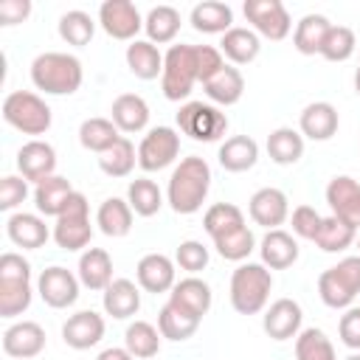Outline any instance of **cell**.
<instances>
[{"mask_svg": "<svg viewBox=\"0 0 360 360\" xmlns=\"http://www.w3.org/2000/svg\"><path fill=\"white\" fill-rule=\"evenodd\" d=\"M346 360H360V352H354V354H349Z\"/></svg>", "mask_w": 360, "mask_h": 360, "instance_id": "91938a15", "label": "cell"}, {"mask_svg": "<svg viewBox=\"0 0 360 360\" xmlns=\"http://www.w3.org/2000/svg\"><path fill=\"white\" fill-rule=\"evenodd\" d=\"M73 191H76V188L70 186L68 177L51 174V177L39 180V183L34 186V205H37V211L45 214V217H59V214L65 211V205H68V200H70Z\"/></svg>", "mask_w": 360, "mask_h": 360, "instance_id": "cb8c5ba5", "label": "cell"}, {"mask_svg": "<svg viewBox=\"0 0 360 360\" xmlns=\"http://www.w3.org/2000/svg\"><path fill=\"white\" fill-rule=\"evenodd\" d=\"M222 68H225V59H222V51L219 48H214V45H197V76H200L202 84L208 79H214Z\"/></svg>", "mask_w": 360, "mask_h": 360, "instance_id": "f5cc1de1", "label": "cell"}, {"mask_svg": "<svg viewBox=\"0 0 360 360\" xmlns=\"http://www.w3.org/2000/svg\"><path fill=\"white\" fill-rule=\"evenodd\" d=\"M202 90H205V96H208L214 104L231 107V104H236V101L242 98V93H245V79H242V73H239L233 65H225L214 79H208V82L202 84Z\"/></svg>", "mask_w": 360, "mask_h": 360, "instance_id": "836d02e7", "label": "cell"}, {"mask_svg": "<svg viewBox=\"0 0 360 360\" xmlns=\"http://www.w3.org/2000/svg\"><path fill=\"white\" fill-rule=\"evenodd\" d=\"M338 335H340V343L343 346H349L352 352H360V307H349L340 315Z\"/></svg>", "mask_w": 360, "mask_h": 360, "instance_id": "db71d44e", "label": "cell"}, {"mask_svg": "<svg viewBox=\"0 0 360 360\" xmlns=\"http://www.w3.org/2000/svg\"><path fill=\"white\" fill-rule=\"evenodd\" d=\"M180 155V135L172 127H152L138 143V166L143 172H160Z\"/></svg>", "mask_w": 360, "mask_h": 360, "instance_id": "9c48e42d", "label": "cell"}, {"mask_svg": "<svg viewBox=\"0 0 360 360\" xmlns=\"http://www.w3.org/2000/svg\"><path fill=\"white\" fill-rule=\"evenodd\" d=\"M357 48V39H354V31L346 28V25H332L326 39H323V48H321V56L326 62H346Z\"/></svg>", "mask_w": 360, "mask_h": 360, "instance_id": "c3c4849f", "label": "cell"}, {"mask_svg": "<svg viewBox=\"0 0 360 360\" xmlns=\"http://www.w3.org/2000/svg\"><path fill=\"white\" fill-rule=\"evenodd\" d=\"M248 214L256 225L267 228V231H276L278 225H284V219L290 217V200L281 188H273V186H264L259 188L250 202H248Z\"/></svg>", "mask_w": 360, "mask_h": 360, "instance_id": "5bb4252c", "label": "cell"}, {"mask_svg": "<svg viewBox=\"0 0 360 360\" xmlns=\"http://www.w3.org/2000/svg\"><path fill=\"white\" fill-rule=\"evenodd\" d=\"M0 281H31V264L14 250L3 253L0 256Z\"/></svg>", "mask_w": 360, "mask_h": 360, "instance_id": "11a10c76", "label": "cell"}, {"mask_svg": "<svg viewBox=\"0 0 360 360\" xmlns=\"http://www.w3.org/2000/svg\"><path fill=\"white\" fill-rule=\"evenodd\" d=\"M242 225H245V214L233 202H214L202 217V228H205V233L211 239L225 236V233H231V231H236Z\"/></svg>", "mask_w": 360, "mask_h": 360, "instance_id": "7bdbcfd3", "label": "cell"}, {"mask_svg": "<svg viewBox=\"0 0 360 360\" xmlns=\"http://www.w3.org/2000/svg\"><path fill=\"white\" fill-rule=\"evenodd\" d=\"M96 360H135V357H132L127 349H121V346H110V349H104Z\"/></svg>", "mask_w": 360, "mask_h": 360, "instance_id": "6f0895ef", "label": "cell"}, {"mask_svg": "<svg viewBox=\"0 0 360 360\" xmlns=\"http://www.w3.org/2000/svg\"><path fill=\"white\" fill-rule=\"evenodd\" d=\"M200 321H202V318L186 312L183 307H177V304H172V301H166L163 309L158 312V329H160V335H163L166 340H188V338L197 332Z\"/></svg>", "mask_w": 360, "mask_h": 360, "instance_id": "d590c367", "label": "cell"}, {"mask_svg": "<svg viewBox=\"0 0 360 360\" xmlns=\"http://www.w3.org/2000/svg\"><path fill=\"white\" fill-rule=\"evenodd\" d=\"M31 307V281H0V318H17Z\"/></svg>", "mask_w": 360, "mask_h": 360, "instance_id": "7dc6e473", "label": "cell"}, {"mask_svg": "<svg viewBox=\"0 0 360 360\" xmlns=\"http://www.w3.org/2000/svg\"><path fill=\"white\" fill-rule=\"evenodd\" d=\"M273 290V276L259 262H242L231 276V307L239 315H256L264 309Z\"/></svg>", "mask_w": 360, "mask_h": 360, "instance_id": "3957f363", "label": "cell"}, {"mask_svg": "<svg viewBox=\"0 0 360 360\" xmlns=\"http://www.w3.org/2000/svg\"><path fill=\"white\" fill-rule=\"evenodd\" d=\"M93 228H90V202L82 191H73L65 211L56 217L53 225V242L62 250H82L90 245Z\"/></svg>", "mask_w": 360, "mask_h": 360, "instance_id": "52a82bcc", "label": "cell"}, {"mask_svg": "<svg viewBox=\"0 0 360 360\" xmlns=\"http://www.w3.org/2000/svg\"><path fill=\"white\" fill-rule=\"evenodd\" d=\"M6 233L22 250H37V248H42L48 242V236H53L39 214H25V211H17V214L8 217Z\"/></svg>", "mask_w": 360, "mask_h": 360, "instance_id": "44dd1931", "label": "cell"}, {"mask_svg": "<svg viewBox=\"0 0 360 360\" xmlns=\"http://www.w3.org/2000/svg\"><path fill=\"white\" fill-rule=\"evenodd\" d=\"M79 284H82L79 276H73L68 267L53 264V267H45V270L39 273L37 292H39V298H42L48 307H53V309H68V307H73L76 298H79Z\"/></svg>", "mask_w": 360, "mask_h": 360, "instance_id": "7c38bea8", "label": "cell"}, {"mask_svg": "<svg viewBox=\"0 0 360 360\" xmlns=\"http://www.w3.org/2000/svg\"><path fill=\"white\" fill-rule=\"evenodd\" d=\"M329 28H332V22H329L323 14H304V17L295 22V34H292V45H295V51L304 53V56H315V53H321Z\"/></svg>", "mask_w": 360, "mask_h": 360, "instance_id": "d6a6232c", "label": "cell"}, {"mask_svg": "<svg viewBox=\"0 0 360 360\" xmlns=\"http://www.w3.org/2000/svg\"><path fill=\"white\" fill-rule=\"evenodd\" d=\"M135 278H138V287L146 290V292H172V287L177 284L174 281V262L163 253H146L138 267H135Z\"/></svg>", "mask_w": 360, "mask_h": 360, "instance_id": "ac0fdd59", "label": "cell"}, {"mask_svg": "<svg viewBox=\"0 0 360 360\" xmlns=\"http://www.w3.org/2000/svg\"><path fill=\"white\" fill-rule=\"evenodd\" d=\"M169 301H172V304H177V307H183L186 312H191V315L202 318V315L211 309L214 295H211V287H208L202 278L188 276V278H180V281L172 287Z\"/></svg>", "mask_w": 360, "mask_h": 360, "instance_id": "83f0119b", "label": "cell"}, {"mask_svg": "<svg viewBox=\"0 0 360 360\" xmlns=\"http://www.w3.org/2000/svg\"><path fill=\"white\" fill-rule=\"evenodd\" d=\"M143 31L149 37V42L155 45H163V42H172L180 31V11L174 6H155L149 8L146 20H143Z\"/></svg>", "mask_w": 360, "mask_h": 360, "instance_id": "f35d334b", "label": "cell"}, {"mask_svg": "<svg viewBox=\"0 0 360 360\" xmlns=\"http://www.w3.org/2000/svg\"><path fill=\"white\" fill-rule=\"evenodd\" d=\"M242 11H245L248 22L253 25V31L273 42L284 39L292 28V20L281 0H245Z\"/></svg>", "mask_w": 360, "mask_h": 360, "instance_id": "30bf717a", "label": "cell"}, {"mask_svg": "<svg viewBox=\"0 0 360 360\" xmlns=\"http://www.w3.org/2000/svg\"><path fill=\"white\" fill-rule=\"evenodd\" d=\"M338 110L335 104L329 101H312L301 110V118H298V132L309 141H329L335 132H338Z\"/></svg>", "mask_w": 360, "mask_h": 360, "instance_id": "ffe728a7", "label": "cell"}, {"mask_svg": "<svg viewBox=\"0 0 360 360\" xmlns=\"http://www.w3.org/2000/svg\"><path fill=\"white\" fill-rule=\"evenodd\" d=\"M17 169H20V174L25 180H34V183L51 177L53 169H56V152H53V146L45 143V141H39V138L22 143L20 152H17Z\"/></svg>", "mask_w": 360, "mask_h": 360, "instance_id": "e0dca14e", "label": "cell"}, {"mask_svg": "<svg viewBox=\"0 0 360 360\" xmlns=\"http://www.w3.org/2000/svg\"><path fill=\"white\" fill-rule=\"evenodd\" d=\"M45 349V329L37 321H17L3 332V352L17 360H31Z\"/></svg>", "mask_w": 360, "mask_h": 360, "instance_id": "2e32d148", "label": "cell"}, {"mask_svg": "<svg viewBox=\"0 0 360 360\" xmlns=\"http://www.w3.org/2000/svg\"><path fill=\"white\" fill-rule=\"evenodd\" d=\"M127 68L132 70V76L152 82L163 73V53L149 39H135L127 45Z\"/></svg>", "mask_w": 360, "mask_h": 360, "instance_id": "4dcf8cb0", "label": "cell"}, {"mask_svg": "<svg viewBox=\"0 0 360 360\" xmlns=\"http://www.w3.org/2000/svg\"><path fill=\"white\" fill-rule=\"evenodd\" d=\"M357 239V228H352L349 222H343V219H338V217H323V222H321V231H318V236H315V245L323 250V253H340V250H346L352 242Z\"/></svg>", "mask_w": 360, "mask_h": 360, "instance_id": "b9f144b4", "label": "cell"}, {"mask_svg": "<svg viewBox=\"0 0 360 360\" xmlns=\"http://www.w3.org/2000/svg\"><path fill=\"white\" fill-rule=\"evenodd\" d=\"M354 90H357V96H360V68L354 70Z\"/></svg>", "mask_w": 360, "mask_h": 360, "instance_id": "680465c9", "label": "cell"}, {"mask_svg": "<svg viewBox=\"0 0 360 360\" xmlns=\"http://www.w3.org/2000/svg\"><path fill=\"white\" fill-rule=\"evenodd\" d=\"M301 321H304L301 304L292 301V298H278V301H273L267 307V312L262 318V326H264L267 338H273V340H290V338H298Z\"/></svg>", "mask_w": 360, "mask_h": 360, "instance_id": "9a60e30c", "label": "cell"}, {"mask_svg": "<svg viewBox=\"0 0 360 360\" xmlns=\"http://www.w3.org/2000/svg\"><path fill=\"white\" fill-rule=\"evenodd\" d=\"M28 14H31L28 0H3L0 3V25H17V22L28 20Z\"/></svg>", "mask_w": 360, "mask_h": 360, "instance_id": "9f6ffc18", "label": "cell"}, {"mask_svg": "<svg viewBox=\"0 0 360 360\" xmlns=\"http://www.w3.org/2000/svg\"><path fill=\"white\" fill-rule=\"evenodd\" d=\"M3 121L22 135H45L51 129V107L31 90H14L3 98Z\"/></svg>", "mask_w": 360, "mask_h": 360, "instance_id": "8992f818", "label": "cell"}, {"mask_svg": "<svg viewBox=\"0 0 360 360\" xmlns=\"http://www.w3.org/2000/svg\"><path fill=\"white\" fill-rule=\"evenodd\" d=\"M127 202H129V208H132L138 217H155V214L160 211V205H163V191L158 188L155 180L138 177V180H132L129 188H127Z\"/></svg>", "mask_w": 360, "mask_h": 360, "instance_id": "60d3db41", "label": "cell"}, {"mask_svg": "<svg viewBox=\"0 0 360 360\" xmlns=\"http://www.w3.org/2000/svg\"><path fill=\"white\" fill-rule=\"evenodd\" d=\"M101 338H104V318L93 309H82V312L70 315L62 326V340L79 352L96 346Z\"/></svg>", "mask_w": 360, "mask_h": 360, "instance_id": "d6986e66", "label": "cell"}, {"mask_svg": "<svg viewBox=\"0 0 360 360\" xmlns=\"http://www.w3.org/2000/svg\"><path fill=\"white\" fill-rule=\"evenodd\" d=\"M110 118L118 127V132H141L149 124V104L138 93H121L110 107Z\"/></svg>", "mask_w": 360, "mask_h": 360, "instance_id": "603a6c76", "label": "cell"}, {"mask_svg": "<svg viewBox=\"0 0 360 360\" xmlns=\"http://www.w3.org/2000/svg\"><path fill=\"white\" fill-rule=\"evenodd\" d=\"M295 360H338V354L326 332L318 326H309V329H301L295 338Z\"/></svg>", "mask_w": 360, "mask_h": 360, "instance_id": "ee69618b", "label": "cell"}, {"mask_svg": "<svg viewBox=\"0 0 360 360\" xmlns=\"http://www.w3.org/2000/svg\"><path fill=\"white\" fill-rule=\"evenodd\" d=\"M267 155L278 166H292L304 155V135L292 127H278L267 135Z\"/></svg>", "mask_w": 360, "mask_h": 360, "instance_id": "e575fe53", "label": "cell"}, {"mask_svg": "<svg viewBox=\"0 0 360 360\" xmlns=\"http://www.w3.org/2000/svg\"><path fill=\"white\" fill-rule=\"evenodd\" d=\"M318 295L332 309H349L360 295V256H346L318 276Z\"/></svg>", "mask_w": 360, "mask_h": 360, "instance_id": "5b68a950", "label": "cell"}, {"mask_svg": "<svg viewBox=\"0 0 360 360\" xmlns=\"http://www.w3.org/2000/svg\"><path fill=\"white\" fill-rule=\"evenodd\" d=\"M84 70L73 53L45 51L31 62V82L48 96H70L82 87Z\"/></svg>", "mask_w": 360, "mask_h": 360, "instance_id": "7a4b0ae2", "label": "cell"}, {"mask_svg": "<svg viewBox=\"0 0 360 360\" xmlns=\"http://www.w3.org/2000/svg\"><path fill=\"white\" fill-rule=\"evenodd\" d=\"M96 34V22L87 11L82 8H73L68 14L59 17V37L68 42V45H76V48H84Z\"/></svg>", "mask_w": 360, "mask_h": 360, "instance_id": "f6af8a7d", "label": "cell"}, {"mask_svg": "<svg viewBox=\"0 0 360 360\" xmlns=\"http://www.w3.org/2000/svg\"><path fill=\"white\" fill-rule=\"evenodd\" d=\"M191 25L200 34H225L233 28V11L228 3L205 0L191 8Z\"/></svg>", "mask_w": 360, "mask_h": 360, "instance_id": "1f68e13d", "label": "cell"}, {"mask_svg": "<svg viewBox=\"0 0 360 360\" xmlns=\"http://www.w3.org/2000/svg\"><path fill=\"white\" fill-rule=\"evenodd\" d=\"M118 138L121 135H118V127L112 124V118H84L79 127V143L96 155H104Z\"/></svg>", "mask_w": 360, "mask_h": 360, "instance_id": "74e56055", "label": "cell"}, {"mask_svg": "<svg viewBox=\"0 0 360 360\" xmlns=\"http://www.w3.org/2000/svg\"><path fill=\"white\" fill-rule=\"evenodd\" d=\"M174 262L186 270V273H200V270H205V264H208V248L202 245V242H197V239H186V242H180V248H177V253H174Z\"/></svg>", "mask_w": 360, "mask_h": 360, "instance_id": "681fc988", "label": "cell"}, {"mask_svg": "<svg viewBox=\"0 0 360 360\" xmlns=\"http://www.w3.org/2000/svg\"><path fill=\"white\" fill-rule=\"evenodd\" d=\"M208 188H211V166L205 163V158L188 155L174 166L169 177L166 200L174 214H197L208 197Z\"/></svg>", "mask_w": 360, "mask_h": 360, "instance_id": "6da1fadb", "label": "cell"}, {"mask_svg": "<svg viewBox=\"0 0 360 360\" xmlns=\"http://www.w3.org/2000/svg\"><path fill=\"white\" fill-rule=\"evenodd\" d=\"M177 127L183 135L194 138V141H219L228 129V118L225 112H219L214 104H202V101H186L177 112Z\"/></svg>", "mask_w": 360, "mask_h": 360, "instance_id": "ba28073f", "label": "cell"}, {"mask_svg": "<svg viewBox=\"0 0 360 360\" xmlns=\"http://www.w3.org/2000/svg\"><path fill=\"white\" fill-rule=\"evenodd\" d=\"M101 304H104V312L118 321L132 318L141 309V290L129 278H112V284L101 295Z\"/></svg>", "mask_w": 360, "mask_h": 360, "instance_id": "484cf974", "label": "cell"}, {"mask_svg": "<svg viewBox=\"0 0 360 360\" xmlns=\"http://www.w3.org/2000/svg\"><path fill=\"white\" fill-rule=\"evenodd\" d=\"M357 248H360V236H357Z\"/></svg>", "mask_w": 360, "mask_h": 360, "instance_id": "94428289", "label": "cell"}, {"mask_svg": "<svg viewBox=\"0 0 360 360\" xmlns=\"http://www.w3.org/2000/svg\"><path fill=\"white\" fill-rule=\"evenodd\" d=\"M138 163V152H135V143L121 135L104 155H98V169L107 174V177H127Z\"/></svg>", "mask_w": 360, "mask_h": 360, "instance_id": "ab89813d", "label": "cell"}, {"mask_svg": "<svg viewBox=\"0 0 360 360\" xmlns=\"http://www.w3.org/2000/svg\"><path fill=\"white\" fill-rule=\"evenodd\" d=\"M79 281L87 290H107L112 284V259L104 248H87L79 256Z\"/></svg>", "mask_w": 360, "mask_h": 360, "instance_id": "d4e9b609", "label": "cell"}, {"mask_svg": "<svg viewBox=\"0 0 360 360\" xmlns=\"http://www.w3.org/2000/svg\"><path fill=\"white\" fill-rule=\"evenodd\" d=\"M98 25L112 39L135 42V34L143 28V17L129 0H104L98 6Z\"/></svg>", "mask_w": 360, "mask_h": 360, "instance_id": "8fae6325", "label": "cell"}, {"mask_svg": "<svg viewBox=\"0 0 360 360\" xmlns=\"http://www.w3.org/2000/svg\"><path fill=\"white\" fill-rule=\"evenodd\" d=\"M219 51L225 53V59H231L233 65H250L259 51H262V39L253 28H239L233 25L231 31L222 34V42H219Z\"/></svg>", "mask_w": 360, "mask_h": 360, "instance_id": "f1b7e54d", "label": "cell"}, {"mask_svg": "<svg viewBox=\"0 0 360 360\" xmlns=\"http://www.w3.org/2000/svg\"><path fill=\"white\" fill-rule=\"evenodd\" d=\"M290 222H292V233H295V236H301V239H312V242H315L323 217H321L312 205H298V208L292 211Z\"/></svg>", "mask_w": 360, "mask_h": 360, "instance_id": "816d5d0a", "label": "cell"}, {"mask_svg": "<svg viewBox=\"0 0 360 360\" xmlns=\"http://www.w3.org/2000/svg\"><path fill=\"white\" fill-rule=\"evenodd\" d=\"M132 208H129V202L127 200H121V197H107L101 205H98V211H96V225H98V231L104 233V236H112V239H118V236H127L129 231H132Z\"/></svg>", "mask_w": 360, "mask_h": 360, "instance_id": "f546056e", "label": "cell"}, {"mask_svg": "<svg viewBox=\"0 0 360 360\" xmlns=\"http://www.w3.org/2000/svg\"><path fill=\"white\" fill-rule=\"evenodd\" d=\"M259 253H262V264L267 270H287L298 259V242L292 239V233L276 228V231L264 233V239L259 245Z\"/></svg>", "mask_w": 360, "mask_h": 360, "instance_id": "7402d4cb", "label": "cell"}, {"mask_svg": "<svg viewBox=\"0 0 360 360\" xmlns=\"http://www.w3.org/2000/svg\"><path fill=\"white\" fill-rule=\"evenodd\" d=\"M160 329H155L146 321H135L124 332V349L138 360H152L160 352Z\"/></svg>", "mask_w": 360, "mask_h": 360, "instance_id": "8d00e7d4", "label": "cell"}, {"mask_svg": "<svg viewBox=\"0 0 360 360\" xmlns=\"http://www.w3.org/2000/svg\"><path fill=\"white\" fill-rule=\"evenodd\" d=\"M28 197V180L22 174H6L0 180V208L3 211H14L20 202H25Z\"/></svg>", "mask_w": 360, "mask_h": 360, "instance_id": "f907efd6", "label": "cell"}, {"mask_svg": "<svg viewBox=\"0 0 360 360\" xmlns=\"http://www.w3.org/2000/svg\"><path fill=\"white\" fill-rule=\"evenodd\" d=\"M214 242V248H217V253L222 256V259H228V262H245L250 253H253V248H256V239H253V231L248 228V225H242V228H236V231H231V233H225V236H217V239H211Z\"/></svg>", "mask_w": 360, "mask_h": 360, "instance_id": "bcb514c9", "label": "cell"}, {"mask_svg": "<svg viewBox=\"0 0 360 360\" xmlns=\"http://www.w3.org/2000/svg\"><path fill=\"white\" fill-rule=\"evenodd\" d=\"M326 202L332 208V217L349 222L352 228H360V183L354 177H332L326 186Z\"/></svg>", "mask_w": 360, "mask_h": 360, "instance_id": "4fadbf2b", "label": "cell"}, {"mask_svg": "<svg viewBox=\"0 0 360 360\" xmlns=\"http://www.w3.org/2000/svg\"><path fill=\"white\" fill-rule=\"evenodd\" d=\"M197 76V45H172L163 53V73H160V90L169 101H183L191 96Z\"/></svg>", "mask_w": 360, "mask_h": 360, "instance_id": "277c9868", "label": "cell"}, {"mask_svg": "<svg viewBox=\"0 0 360 360\" xmlns=\"http://www.w3.org/2000/svg\"><path fill=\"white\" fill-rule=\"evenodd\" d=\"M219 166L225 172H248L256 166L259 160V143L250 138V135H233V138H225L222 146H219Z\"/></svg>", "mask_w": 360, "mask_h": 360, "instance_id": "4316f807", "label": "cell"}]
</instances>
